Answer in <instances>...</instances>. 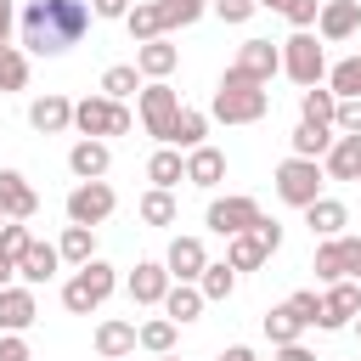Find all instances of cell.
I'll return each instance as SVG.
<instances>
[{
  "label": "cell",
  "instance_id": "obj_13",
  "mask_svg": "<svg viewBox=\"0 0 361 361\" xmlns=\"http://www.w3.org/2000/svg\"><path fill=\"white\" fill-rule=\"evenodd\" d=\"M361 28V0H322V17H316V34L327 39V45H338V39H350Z\"/></svg>",
  "mask_w": 361,
  "mask_h": 361
},
{
  "label": "cell",
  "instance_id": "obj_24",
  "mask_svg": "<svg viewBox=\"0 0 361 361\" xmlns=\"http://www.w3.org/2000/svg\"><path fill=\"white\" fill-rule=\"evenodd\" d=\"M147 180H152L158 192H175V186L186 180V158H180V147H158V152L147 158Z\"/></svg>",
  "mask_w": 361,
  "mask_h": 361
},
{
  "label": "cell",
  "instance_id": "obj_49",
  "mask_svg": "<svg viewBox=\"0 0 361 361\" xmlns=\"http://www.w3.org/2000/svg\"><path fill=\"white\" fill-rule=\"evenodd\" d=\"M344 271L350 282H361V237H344Z\"/></svg>",
  "mask_w": 361,
  "mask_h": 361
},
{
  "label": "cell",
  "instance_id": "obj_37",
  "mask_svg": "<svg viewBox=\"0 0 361 361\" xmlns=\"http://www.w3.org/2000/svg\"><path fill=\"white\" fill-rule=\"evenodd\" d=\"M299 333H305V322L293 316V305H276V310L265 316V338H271V344H299Z\"/></svg>",
  "mask_w": 361,
  "mask_h": 361
},
{
  "label": "cell",
  "instance_id": "obj_39",
  "mask_svg": "<svg viewBox=\"0 0 361 361\" xmlns=\"http://www.w3.org/2000/svg\"><path fill=\"white\" fill-rule=\"evenodd\" d=\"M152 6H158L164 34H169V28H192V23L203 17V0H152Z\"/></svg>",
  "mask_w": 361,
  "mask_h": 361
},
{
  "label": "cell",
  "instance_id": "obj_3",
  "mask_svg": "<svg viewBox=\"0 0 361 361\" xmlns=\"http://www.w3.org/2000/svg\"><path fill=\"white\" fill-rule=\"evenodd\" d=\"M118 288V276H113V265L107 259H90V265H79L68 282H62V305L73 310V316H90V310H102L107 305V293Z\"/></svg>",
  "mask_w": 361,
  "mask_h": 361
},
{
  "label": "cell",
  "instance_id": "obj_19",
  "mask_svg": "<svg viewBox=\"0 0 361 361\" xmlns=\"http://www.w3.org/2000/svg\"><path fill=\"white\" fill-rule=\"evenodd\" d=\"M135 344H141L135 322H102L96 327V355L102 361H124V355H135Z\"/></svg>",
  "mask_w": 361,
  "mask_h": 361
},
{
  "label": "cell",
  "instance_id": "obj_15",
  "mask_svg": "<svg viewBox=\"0 0 361 361\" xmlns=\"http://www.w3.org/2000/svg\"><path fill=\"white\" fill-rule=\"evenodd\" d=\"M68 169H73V180H102V175L113 169V152H107V141H90V135H79V141L68 147Z\"/></svg>",
  "mask_w": 361,
  "mask_h": 361
},
{
  "label": "cell",
  "instance_id": "obj_7",
  "mask_svg": "<svg viewBox=\"0 0 361 361\" xmlns=\"http://www.w3.org/2000/svg\"><path fill=\"white\" fill-rule=\"evenodd\" d=\"M175 118H180V90H175V85H164V79L141 85V124H147V135H152L158 147H169Z\"/></svg>",
  "mask_w": 361,
  "mask_h": 361
},
{
  "label": "cell",
  "instance_id": "obj_54",
  "mask_svg": "<svg viewBox=\"0 0 361 361\" xmlns=\"http://www.w3.org/2000/svg\"><path fill=\"white\" fill-rule=\"evenodd\" d=\"M11 17H17V11H11V0H0V45H6V34H11Z\"/></svg>",
  "mask_w": 361,
  "mask_h": 361
},
{
  "label": "cell",
  "instance_id": "obj_29",
  "mask_svg": "<svg viewBox=\"0 0 361 361\" xmlns=\"http://www.w3.org/2000/svg\"><path fill=\"white\" fill-rule=\"evenodd\" d=\"M288 141H293V158H327V147H333L338 135H333V124H305V118H299V130H293Z\"/></svg>",
  "mask_w": 361,
  "mask_h": 361
},
{
  "label": "cell",
  "instance_id": "obj_36",
  "mask_svg": "<svg viewBox=\"0 0 361 361\" xmlns=\"http://www.w3.org/2000/svg\"><path fill=\"white\" fill-rule=\"evenodd\" d=\"M197 288H203V299H209V305H220V299H231V293H237V271L220 259V265H209V271L197 276Z\"/></svg>",
  "mask_w": 361,
  "mask_h": 361
},
{
  "label": "cell",
  "instance_id": "obj_42",
  "mask_svg": "<svg viewBox=\"0 0 361 361\" xmlns=\"http://www.w3.org/2000/svg\"><path fill=\"white\" fill-rule=\"evenodd\" d=\"M28 243H34V237H28V226H23V220H6V226H0V254L23 259V254H28Z\"/></svg>",
  "mask_w": 361,
  "mask_h": 361
},
{
  "label": "cell",
  "instance_id": "obj_22",
  "mask_svg": "<svg viewBox=\"0 0 361 361\" xmlns=\"http://www.w3.org/2000/svg\"><path fill=\"white\" fill-rule=\"evenodd\" d=\"M305 226H310V237H344L350 209H344L338 197H316V203L305 209Z\"/></svg>",
  "mask_w": 361,
  "mask_h": 361
},
{
  "label": "cell",
  "instance_id": "obj_48",
  "mask_svg": "<svg viewBox=\"0 0 361 361\" xmlns=\"http://www.w3.org/2000/svg\"><path fill=\"white\" fill-rule=\"evenodd\" d=\"M90 17H130V0H90Z\"/></svg>",
  "mask_w": 361,
  "mask_h": 361
},
{
  "label": "cell",
  "instance_id": "obj_52",
  "mask_svg": "<svg viewBox=\"0 0 361 361\" xmlns=\"http://www.w3.org/2000/svg\"><path fill=\"white\" fill-rule=\"evenodd\" d=\"M11 276H17V259H11V254H0V288H11Z\"/></svg>",
  "mask_w": 361,
  "mask_h": 361
},
{
  "label": "cell",
  "instance_id": "obj_25",
  "mask_svg": "<svg viewBox=\"0 0 361 361\" xmlns=\"http://www.w3.org/2000/svg\"><path fill=\"white\" fill-rule=\"evenodd\" d=\"M265 259H271V248H265V237H259V231L226 237V265H231V271H259Z\"/></svg>",
  "mask_w": 361,
  "mask_h": 361
},
{
  "label": "cell",
  "instance_id": "obj_33",
  "mask_svg": "<svg viewBox=\"0 0 361 361\" xmlns=\"http://www.w3.org/2000/svg\"><path fill=\"white\" fill-rule=\"evenodd\" d=\"M299 113H305V124H333L338 96H333V90H322V85H310V90H299Z\"/></svg>",
  "mask_w": 361,
  "mask_h": 361
},
{
  "label": "cell",
  "instance_id": "obj_41",
  "mask_svg": "<svg viewBox=\"0 0 361 361\" xmlns=\"http://www.w3.org/2000/svg\"><path fill=\"white\" fill-rule=\"evenodd\" d=\"M28 85V56L17 45H0V90H23Z\"/></svg>",
  "mask_w": 361,
  "mask_h": 361
},
{
  "label": "cell",
  "instance_id": "obj_44",
  "mask_svg": "<svg viewBox=\"0 0 361 361\" xmlns=\"http://www.w3.org/2000/svg\"><path fill=\"white\" fill-rule=\"evenodd\" d=\"M288 23H293V34H305L316 17H322V0H288V11H282Z\"/></svg>",
  "mask_w": 361,
  "mask_h": 361
},
{
  "label": "cell",
  "instance_id": "obj_16",
  "mask_svg": "<svg viewBox=\"0 0 361 361\" xmlns=\"http://www.w3.org/2000/svg\"><path fill=\"white\" fill-rule=\"evenodd\" d=\"M164 265H169V276H175V282H197V276L209 271V254H203V243H197V237H175V243H169V254H164Z\"/></svg>",
  "mask_w": 361,
  "mask_h": 361
},
{
  "label": "cell",
  "instance_id": "obj_2",
  "mask_svg": "<svg viewBox=\"0 0 361 361\" xmlns=\"http://www.w3.org/2000/svg\"><path fill=\"white\" fill-rule=\"evenodd\" d=\"M209 113L220 118V124H259L265 113H271V96H265V85H248V79H220V90H214V102H209Z\"/></svg>",
  "mask_w": 361,
  "mask_h": 361
},
{
  "label": "cell",
  "instance_id": "obj_12",
  "mask_svg": "<svg viewBox=\"0 0 361 361\" xmlns=\"http://www.w3.org/2000/svg\"><path fill=\"white\" fill-rule=\"evenodd\" d=\"M169 288H175V276H169L164 259H141V265L130 271V299H135V305H164Z\"/></svg>",
  "mask_w": 361,
  "mask_h": 361
},
{
  "label": "cell",
  "instance_id": "obj_57",
  "mask_svg": "<svg viewBox=\"0 0 361 361\" xmlns=\"http://www.w3.org/2000/svg\"><path fill=\"white\" fill-rule=\"evenodd\" d=\"M355 327H361V316H355Z\"/></svg>",
  "mask_w": 361,
  "mask_h": 361
},
{
  "label": "cell",
  "instance_id": "obj_17",
  "mask_svg": "<svg viewBox=\"0 0 361 361\" xmlns=\"http://www.w3.org/2000/svg\"><path fill=\"white\" fill-rule=\"evenodd\" d=\"M28 124H34L39 135H62V130L73 124V102H68V96H56V90H45V96L28 107Z\"/></svg>",
  "mask_w": 361,
  "mask_h": 361
},
{
  "label": "cell",
  "instance_id": "obj_56",
  "mask_svg": "<svg viewBox=\"0 0 361 361\" xmlns=\"http://www.w3.org/2000/svg\"><path fill=\"white\" fill-rule=\"evenodd\" d=\"M158 361H175V355H158Z\"/></svg>",
  "mask_w": 361,
  "mask_h": 361
},
{
  "label": "cell",
  "instance_id": "obj_45",
  "mask_svg": "<svg viewBox=\"0 0 361 361\" xmlns=\"http://www.w3.org/2000/svg\"><path fill=\"white\" fill-rule=\"evenodd\" d=\"M333 130H338V135H361V96L338 102V113H333Z\"/></svg>",
  "mask_w": 361,
  "mask_h": 361
},
{
  "label": "cell",
  "instance_id": "obj_10",
  "mask_svg": "<svg viewBox=\"0 0 361 361\" xmlns=\"http://www.w3.org/2000/svg\"><path fill=\"white\" fill-rule=\"evenodd\" d=\"M203 220H209V231H214V237H243V231H254L265 214H259V203H254V197H214Z\"/></svg>",
  "mask_w": 361,
  "mask_h": 361
},
{
  "label": "cell",
  "instance_id": "obj_5",
  "mask_svg": "<svg viewBox=\"0 0 361 361\" xmlns=\"http://www.w3.org/2000/svg\"><path fill=\"white\" fill-rule=\"evenodd\" d=\"M322 180H327V169L316 158H282L276 164V197L293 203V209H310L322 197Z\"/></svg>",
  "mask_w": 361,
  "mask_h": 361
},
{
  "label": "cell",
  "instance_id": "obj_26",
  "mask_svg": "<svg viewBox=\"0 0 361 361\" xmlns=\"http://www.w3.org/2000/svg\"><path fill=\"white\" fill-rule=\"evenodd\" d=\"M333 180H361V135H338L327 147V164H322Z\"/></svg>",
  "mask_w": 361,
  "mask_h": 361
},
{
  "label": "cell",
  "instance_id": "obj_30",
  "mask_svg": "<svg viewBox=\"0 0 361 361\" xmlns=\"http://www.w3.org/2000/svg\"><path fill=\"white\" fill-rule=\"evenodd\" d=\"M124 28H130V39H135V45L164 39V23H158V6H152V0H135V6H130V17H124Z\"/></svg>",
  "mask_w": 361,
  "mask_h": 361
},
{
  "label": "cell",
  "instance_id": "obj_9",
  "mask_svg": "<svg viewBox=\"0 0 361 361\" xmlns=\"http://www.w3.org/2000/svg\"><path fill=\"white\" fill-rule=\"evenodd\" d=\"M113 186L107 180H79L73 192H68V226H102L107 214H113Z\"/></svg>",
  "mask_w": 361,
  "mask_h": 361
},
{
  "label": "cell",
  "instance_id": "obj_43",
  "mask_svg": "<svg viewBox=\"0 0 361 361\" xmlns=\"http://www.w3.org/2000/svg\"><path fill=\"white\" fill-rule=\"evenodd\" d=\"M288 305H293V316H299L305 327H316V316H322V293H310V288H299V293H288Z\"/></svg>",
  "mask_w": 361,
  "mask_h": 361
},
{
  "label": "cell",
  "instance_id": "obj_27",
  "mask_svg": "<svg viewBox=\"0 0 361 361\" xmlns=\"http://www.w3.org/2000/svg\"><path fill=\"white\" fill-rule=\"evenodd\" d=\"M203 305H209V299H203V288H197V282H175V288H169V299H164V316L180 327V322H197V316H203Z\"/></svg>",
  "mask_w": 361,
  "mask_h": 361
},
{
  "label": "cell",
  "instance_id": "obj_32",
  "mask_svg": "<svg viewBox=\"0 0 361 361\" xmlns=\"http://www.w3.org/2000/svg\"><path fill=\"white\" fill-rule=\"evenodd\" d=\"M56 248H62L68 265H90V259H96V226H68Z\"/></svg>",
  "mask_w": 361,
  "mask_h": 361
},
{
  "label": "cell",
  "instance_id": "obj_6",
  "mask_svg": "<svg viewBox=\"0 0 361 361\" xmlns=\"http://www.w3.org/2000/svg\"><path fill=\"white\" fill-rule=\"evenodd\" d=\"M282 73H288L299 90L322 85V73H327V56H322V45H316V34H310V28L282 39Z\"/></svg>",
  "mask_w": 361,
  "mask_h": 361
},
{
  "label": "cell",
  "instance_id": "obj_40",
  "mask_svg": "<svg viewBox=\"0 0 361 361\" xmlns=\"http://www.w3.org/2000/svg\"><path fill=\"white\" fill-rule=\"evenodd\" d=\"M141 350H152V355H169V350H175V322H169V316H152V322H141Z\"/></svg>",
  "mask_w": 361,
  "mask_h": 361
},
{
  "label": "cell",
  "instance_id": "obj_53",
  "mask_svg": "<svg viewBox=\"0 0 361 361\" xmlns=\"http://www.w3.org/2000/svg\"><path fill=\"white\" fill-rule=\"evenodd\" d=\"M220 361H259V355H254V350H248V344H231V350H226V355H220Z\"/></svg>",
  "mask_w": 361,
  "mask_h": 361
},
{
  "label": "cell",
  "instance_id": "obj_47",
  "mask_svg": "<svg viewBox=\"0 0 361 361\" xmlns=\"http://www.w3.org/2000/svg\"><path fill=\"white\" fill-rule=\"evenodd\" d=\"M0 361H34L28 344H23V333H0Z\"/></svg>",
  "mask_w": 361,
  "mask_h": 361
},
{
  "label": "cell",
  "instance_id": "obj_46",
  "mask_svg": "<svg viewBox=\"0 0 361 361\" xmlns=\"http://www.w3.org/2000/svg\"><path fill=\"white\" fill-rule=\"evenodd\" d=\"M259 11V0H214V17L220 23H248Z\"/></svg>",
  "mask_w": 361,
  "mask_h": 361
},
{
  "label": "cell",
  "instance_id": "obj_18",
  "mask_svg": "<svg viewBox=\"0 0 361 361\" xmlns=\"http://www.w3.org/2000/svg\"><path fill=\"white\" fill-rule=\"evenodd\" d=\"M56 265H62V248L56 243H28V254L17 259V276H23V288H39V282L56 276Z\"/></svg>",
  "mask_w": 361,
  "mask_h": 361
},
{
  "label": "cell",
  "instance_id": "obj_11",
  "mask_svg": "<svg viewBox=\"0 0 361 361\" xmlns=\"http://www.w3.org/2000/svg\"><path fill=\"white\" fill-rule=\"evenodd\" d=\"M355 316H361V282L344 276V282H333V288L322 293V316H316V327H322V333H338V327H350Z\"/></svg>",
  "mask_w": 361,
  "mask_h": 361
},
{
  "label": "cell",
  "instance_id": "obj_58",
  "mask_svg": "<svg viewBox=\"0 0 361 361\" xmlns=\"http://www.w3.org/2000/svg\"><path fill=\"white\" fill-rule=\"evenodd\" d=\"M0 226H6V214H0Z\"/></svg>",
  "mask_w": 361,
  "mask_h": 361
},
{
  "label": "cell",
  "instance_id": "obj_14",
  "mask_svg": "<svg viewBox=\"0 0 361 361\" xmlns=\"http://www.w3.org/2000/svg\"><path fill=\"white\" fill-rule=\"evenodd\" d=\"M34 209H39V192L28 186V175L0 169V214L6 220H34Z\"/></svg>",
  "mask_w": 361,
  "mask_h": 361
},
{
  "label": "cell",
  "instance_id": "obj_51",
  "mask_svg": "<svg viewBox=\"0 0 361 361\" xmlns=\"http://www.w3.org/2000/svg\"><path fill=\"white\" fill-rule=\"evenodd\" d=\"M276 361H316V350H305V344H276Z\"/></svg>",
  "mask_w": 361,
  "mask_h": 361
},
{
  "label": "cell",
  "instance_id": "obj_4",
  "mask_svg": "<svg viewBox=\"0 0 361 361\" xmlns=\"http://www.w3.org/2000/svg\"><path fill=\"white\" fill-rule=\"evenodd\" d=\"M130 107L124 102H107V96H85L73 102V130L90 135V141H107V135H130Z\"/></svg>",
  "mask_w": 361,
  "mask_h": 361
},
{
  "label": "cell",
  "instance_id": "obj_50",
  "mask_svg": "<svg viewBox=\"0 0 361 361\" xmlns=\"http://www.w3.org/2000/svg\"><path fill=\"white\" fill-rule=\"evenodd\" d=\"M254 231H259V237H265V248H271V254H276V248H282V226H276V220H259V226H254Z\"/></svg>",
  "mask_w": 361,
  "mask_h": 361
},
{
  "label": "cell",
  "instance_id": "obj_31",
  "mask_svg": "<svg viewBox=\"0 0 361 361\" xmlns=\"http://www.w3.org/2000/svg\"><path fill=\"white\" fill-rule=\"evenodd\" d=\"M203 135H209V113H197V107H180V118H175V130H169V147H203Z\"/></svg>",
  "mask_w": 361,
  "mask_h": 361
},
{
  "label": "cell",
  "instance_id": "obj_1",
  "mask_svg": "<svg viewBox=\"0 0 361 361\" xmlns=\"http://www.w3.org/2000/svg\"><path fill=\"white\" fill-rule=\"evenodd\" d=\"M85 28H90V6L85 0H28L23 6V45L34 56L73 51Z\"/></svg>",
  "mask_w": 361,
  "mask_h": 361
},
{
  "label": "cell",
  "instance_id": "obj_20",
  "mask_svg": "<svg viewBox=\"0 0 361 361\" xmlns=\"http://www.w3.org/2000/svg\"><path fill=\"white\" fill-rule=\"evenodd\" d=\"M39 305H34V288H0V333H23L34 327Z\"/></svg>",
  "mask_w": 361,
  "mask_h": 361
},
{
  "label": "cell",
  "instance_id": "obj_28",
  "mask_svg": "<svg viewBox=\"0 0 361 361\" xmlns=\"http://www.w3.org/2000/svg\"><path fill=\"white\" fill-rule=\"evenodd\" d=\"M102 96H107V102H130V96H141V68H135V62H113V68L102 73Z\"/></svg>",
  "mask_w": 361,
  "mask_h": 361
},
{
  "label": "cell",
  "instance_id": "obj_23",
  "mask_svg": "<svg viewBox=\"0 0 361 361\" xmlns=\"http://www.w3.org/2000/svg\"><path fill=\"white\" fill-rule=\"evenodd\" d=\"M175 62H180V51L169 45V34H164V39L135 45V68H141L147 79H169V73H175Z\"/></svg>",
  "mask_w": 361,
  "mask_h": 361
},
{
  "label": "cell",
  "instance_id": "obj_21",
  "mask_svg": "<svg viewBox=\"0 0 361 361\" xmlns=\"http://www.w3.org/2000/svg\"><path fill=\"white\" fill-rule=\"evenodd\" d=\"M186 180L203 186V192H214V186L226 180V152H214V147H192V152H186Z\"/></svg>",
  "mask_w": 361,
  "mask_h": 361
},
{
  "label": "cell",
  "instance_id": "obj_35",
  "mask_svg": "<svg viewBox=\"0 0 361 361\" xmlns=\"http://www.w3.org/2000/svg\"><path fill=\"white\" fill-rule=\"evenodd\" d=\"M316 276L333 288V282H344L350 271H344V237H327L322 248H316Z\"/></svg>",
  "mask_w": 361,
  "mask_h": 361
},
{
  "label": "cell",
  "instance_id": "obj_34",
  "mask_svg": "<svg viewBox=\"0 0 361 361\" xmlns=\"http://www.w3.org/2000/svg\"><path fill=\"white\" fill-rule=\"evenodd\" d=\"M141 220H147V226H175V220H180L175 192H158V186H152V192H141Z\"/></svg>",
  "mask_w": 361,
  "mask_h": 361
},
{
  "label": "cell",
  "instance_id": "obj_55",
  "mask_svg": "<svg viewBox=\"0 0 361 361\" xmlns=\"http://www.w3.org/2000/svg\"><path fill=\"white\" fill-rule=\"evenodd\" d=\"M259 6H271V11H288V0H259Z\"/></svg>",
  "mask_w": 361,
  "mask_h": 361
},
{
  "label": "cell",
  "instance_id": "obj_8",
  "mask_svg": "<svg viewBox=\"0 0 361 361\" xmlns=\"http://www.w3.org/2000/svg\"><path fill=\"white\" fill-rule=\"evenodd\" d=\"M231 79H248V85H271V73H282V45L271 39H243L237 45V62L226 68Z\"/></svg>",
  "mask_w": 361,
  "mask_h": 361
},
{
  "label": "cell",
  "instance_id": "obj_38",
  "mask_svg": "<svg viewBox=\"0 0 361 361\" xmlns=\"http://www.w3.org/2000/svg\"><path fill=\"white\" fill-rule=\"evenodd\" d=\"M327 90H333L338 102H350V96H361V56H344L338 68H327Z\"/></svg>",
  "mask_w": 361,
  "mask_h": 361
}]
</instances>
